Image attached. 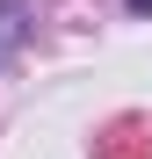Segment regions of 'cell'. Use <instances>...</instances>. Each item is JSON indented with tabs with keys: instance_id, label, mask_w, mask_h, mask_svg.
Returning <instances> with one entry per match:
<instances>
[{
	"instance_id": "1",
	"label": "cell",
	"mask_w": 152,
	"mask_h": 159,
	"mask_svg": "<svg viewBox=\"0 0 152 159\" xmlns=\"http://www.w3.org/2000/svg\"><path fill=\"white\" fill-rule=\"evenodd\" d=\"M131 7H138V15H152V0H131Z\"/></svg>"
}]
</instances>
